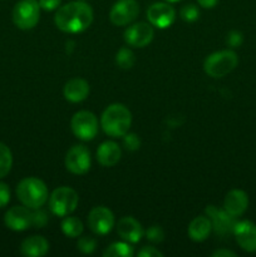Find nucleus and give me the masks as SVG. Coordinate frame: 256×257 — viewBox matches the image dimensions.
<instances>
[{"label":"nucleus","instance_id":"nucleus-1","mask_svg":"<svg viewBox=\"0 0 256 257\" xmlns=\"http://www.w3.org/2000/svg\"><path fill=\"white\" fill-rule=\"evenodd\" d=\"M93 22V9L83 0L70 2L58 8L54 23L58 29L69 34L87 30Z\"/></svg>","mask_w":256,"mask_h":257},{"label":"nucleus","instance_id":"nucleus-2","mask_svg":"<svg viewBox=\"0 0 256 257\" xmlns=\"http://www.w3.org/2000/svg\"><path fill=\"white\" fill-rule=\"evenodd\" d=\"M132 123V114L124 104L114 103L108 105L100 117V125L109 137H123Z\"/></svg>","mask_w":256,"mask_h":257},{"label":"nucleus","instance_id":"nucleus-3","mask_svg":"<svg viewBox=\"0 0 256 257\" xmlns=\"http://www.w3.org/2000/svg\"><path fill=\"white\" fill-rule=\"evenodd\" d=\"M17 196L23 205L35 210L44 206L49 198V192L42 180L37 177H27L18 185Z\"/></svg>","mask_w":256,"mask_h":257},{"label":"nucleus","instance_id":"nucleus-4","mask_svg":"<svg viewBox=\"0 0 256 257\" xmlns=\"http://www.w3.org/2000/svg\"><path fill=\"white\" fill-rule=\"evenodd\" d=\"M238 64V57L233 50L226 49L212 53L206 58L203 70L212 78H222L232 72Z\"/></svg>","mask_w":256,"mask_h":257},{"label":"nucleus","instance_id":"nucleus-5","mask_svg":"<svg viewBox=\"0 0 256 257\" xmlns=\"http://www.w3.org/2000/svg\"><path fill=\"white\" fill-rule=\"evenodd\" d=\"M78 202H79L78 193L72 187L67 186L55 188L49 196V208L53 215L58 217H65L74 212Z\"/></svg>","mask_w":256,"mask_h":257},{"label":"nucleus","instance_id":"nucleus-6","mask_svg":"<svg viewBox=\"0 0 256 257\" xmlns=\"http://www.w3.org/2000/svg\"><path fill=\"white\" fill-rule=\"evenodd\" d=\"M39 18L40 5L37 0H22L13 9V22L22 30L33 29Z\"/></svg>","mask_w":256,"mask_h":257},{"label":"nucleus","instance_id":"nucleus-7","mask_svg":"<svg viewBox=\"0 0 256 257\" xmlns=\"http://www.w3.org/2000/svg\"><path fill=\"white\" fill-rule=\"evenodd\" d=\"M73 135L82 141H92L98 133V119L92 112L79 110L70 120Z\"/></svg>","mask_w":256,"mask_h":257},{"label":"nucleus","instance_id":"nucleus-8","mask_svg":"<svg viewBox=\"0 0 256 257\" xmlns=\"http://www.w3.org/2000/svg\"><path fill=\"white\" fill-rule=\"evenodd\" d=\"M64 165L73 175H85L92 165L89 150L83 145L73 146L65 155Z\"/></svg>","mask_w":256,"mask_h":257},{"label":"nucleus","instance_id":"nucleus-9","mask_svg":"<svg viewBox=\"0 0 256 257\" xmlns=\"http://www.w3.org/2000/svg\"><path fill=\"white\" fill-rule=\"evenodd\" d=\"M140 14V4L137 0H118L109 12L112 24L124 27L131 24Z\"/></svg>","mask_w":256,"mask_h":257},{"label":"nucleus","instance_id":"nucleus-10","mask_svg":"<svg viewBox=\"0 0 256 257\" xmlns=\"http://www.w3.org/2000/svg\"><path fill=\"white\" fill-rule=\"evenodd\" d=\"M88 226L95 235H107L114 227V216L109 208L98 206L88 215Z\"/></svg>","mask_w":256,"mask_h":257},{"label":"nucleus","instance_id":"nucleus-11","mask_svg":"<svg viewBox=\"0 0 256 257\" xmlns=\"http://www.w3.org/2000/svg\"><path fill=\"white\" fill-rule=\"evenodd\" d=\"M155 37V30L150 23L140 22L131 25L124 32V42L130 47L145 48L152 42Z\"/></svg>","mask_w":256,"mask_h":257},{"label":"nucleus","instance_id":"nucleus-12","mask_svg":"<svg viewBox=\"0 0 256 257\" xmlns=\"http://www.w3.org/2000/svg\"><path fill=\"white\" fill-rule=\"evenodd\" d=\"M4 222L9 230L25 231L33 227V211L27 206H14L9 208L4 216Z\"/></svg>","mask_w":256,"mask_h":257},{"label":"nucleus","instance_id":"nucleus-13","mask_svg":"<svg viewBox=\"0 0 256 257\" xmlns=\"http://www.w3.org/2000/svg\"><path fill=\"white\" fill-rule=\"evenodd\" d=\"M147 19L153 27L166 29L175 23L176 10L170 3H155L147 9Z\"/></svg>","mask_w":256,"mask_h":257},{"label":"nucleus","instance_id":"nucleus-14","mask_svg":"<svg viewBox=\"0 0 256 257\" xmlns=\"http://www.w3.org/2000/svg\"><path fill=\"white\" fill-rule=\"evenodd\" d=\"M207 217L211 220L212 223V230H215L218 235H228L233 232V228L236 225V217L227 212L225 208H217L216 206H207L206 208Z\"/></svg>","mask_w":256,"mask_h":257},{"label":"nucleus","instance_id":"nucleus-15","mask_svg":"<svg viewBox=\"0 0 256 257\" xmlns=\"http://www.w3.org/2000/svg\"><path fill=\"white\" fill-rule=\"evenodd\" d=\"M236 242L246 252H256V225L251 221L236 222L233 228Z\"/></svg>","mask_w":256,"mask_h":257},{"label":"nucleus","instance_id":"nucleus-16","mask_svg":"<svg viewBox=\"0 0 256 257\" xmlns=\"http://www.w3.org/2000/svg\"><path fill=\"white\" fill-rule=\"evenodd\" d=\"M117 232L127 242L137 243L143 237L145 231H143L142 225L136 218L131 217V216H125V217H122L118 221Z\"/></svg>","mask_w":256,"mask_h":257},{"label":"nucleus","instance_id":"nucleus-17","mask_svg":"<svg viewBox=\"0 0 256 257\" xmlns=\"http://www.w3.org/2000/svg\"><path fill=\"white\" fill-rule=\"evenodd\" d=\"M248 207V196L245 191L238 190H231L230 192L226 195L225 200H223V208L227 211L230 215L233 217H238V216L243 215L245 211Z\"/></svg>","mask_w":256,"mask_h":257},{"label":"nucleus","instance_id":"nucleus-18","mask_svg":"<svg viewBox=\"0 0 256 257\" xmlns=\"http://www.w3.org/2000/svg\"><path fill=\"white\" fill-rule=\"evenodd\" d=\"M63 94L65 99L72 103L83 102L89 95V84L82 78H73L65 83Z\"/></svg>","mask_w":256,"mask_h":257},{"label":"nucleus","instance_id":"nucleus-19","mask_svg":"<svg viewBox=\"0 0 256 257\" xmlns=\"http://www.w3.org/2000/svg\"><path fill=\"white\" fill-rule=\"evenodd\" d=\"M122 156L120 147L113 141H105L98 147L97 161L103 167H113L117 165Z\"/></svg>","mask_w":256,"mask_h":257},{"label":"nucleus","instance_id":"nucleus-20","mask_svg":"<svg viewBox=\"0 0 256 257\" xmlns=\"http://www.w3.org/2000/svg\"><path fill=\"white\" fill-rule=\"evenodd\" d=\"M49 251V242L43 236H30L20 246V252L27 257H42Z\"/></svg>","mask_w":256,"mask_h":257},{"label":"nucleus","instance_id":"nucleus-21","mask_svg":"<svg viewBox=\"0 0 256 257\" xmlns=\"http://www.w3.org/2000/svg\"><path fill=\"white\" fill-rule=\"evenodd\" d=\"M211 231H212V223L207 216L195 217L188 226V236L195 242H202L207 240Z\"/></svg>","mask_w":256,"mask_h":257},{"label":"nucleus","instance_id":"nucleus-22","mask_svg":"<svg viewBox=\"0 0 256 257\" xmlns=\"http://www.w3.org/2000/svg\"><path fill=\"white\" fill-rule=\"evenodd\" d=\"M133 255H135V250L127 241L112 243L103 251L104 257H132Z\"/></svg>","mask_w":256,"mask_h":257},{"label":"nucleus","instance_id":"nucleus-23","mask_svg":"<svg viewBox=\"0 0 256 257\" xmlns=\"http://www.w3.org/2000/svg\"><path fill=\"white\" fill-rule=\"evenodd\" d=\"M62 231L67 237L75 238L79 237L83 232V223L78 217H69L65 216L62 222Z\"/></svg>","mask_w":256,"mask_h":257},{"label":"nucleus","instance_id":"nucleus-24","mask_svg":"<svg viewBox=\"0 0 256 257\" xmlns=\"http://www.w3.org/2000/svg\"><path fill=\"white\" fill-rule=\"evenodd\" d=\"M115 63L122 69H131L136 63V57L130 48H120L115 54Z\"/></svg>","mask_w":256,"mask_h":257},{"label":"nucleus","instance_id":"nucleus-25","mask_svg":"<svg viewBox=\"0 0 256 257\" xmlns=\"http://www.w3.org/2000/svg\"><path fill=\"white\" fill-rule=\"evenodd\" d=\"M13 166V155L9 147L0 142V178L5 177L10 172Z\"/></svg>","mask_w":256,"mask_h":257},{"label":"nucleus","instance_id":"nucleus-26","mask_svg":"<svg viewBox=\"0 0 256 257\" xmlns=\"http://www.w3.org/2000/svg\"><path fill=\"white\" fill-rule=\"evenodd\" d=\"M182 20L187 23H193L200 18V10H198L197 5L195 4H187L181 9L180 12Z\"/></svg>","mask_w":256,"mask_h":257},{"label":"nucleus","instance_id":"nucleus-27","mask_svg":"<svg viewBox=\"0 0 256 257\" xmlns=\"http://www.w3.org/2000/svg\"><path fill=\"white\" fill-rule=\"evenodd\" d=\"M95 247H97V241L93 237H89V236L80 237L77 242L78 250L82 253H85V255H90V253L94 252Z\"/></svg>","mask_w":256,"mask_h":257},{"label":"nucleus","instance_id":"nucleus-28","mask_svg":"<svg viewBox=\"0 0 256 257\" xmlns=\"http://www.w3.org/2000/svg\"><path fill=\"white\" fill-rule=\"evenodd\" d=\"M123 146L125 147V150L128 151H137L141 147V140L137 135L135 133H125L123 136Z\"/></svg>","mask_w":256,"mask_h":257},{"label":"nucleus","instance_id":"nucleus-29","mask_svg":"<svg viewBox=\"0 0 256 257\" xmlns=\"http://www.w3.org/2000/svg\"><path fill=\"white\" fill-rule=\"evenodd\" d=\"M146 236H147V240L155 243H160L165 240V232H163V230L160 226H151L146 231Z\"/></svg>","mask_w":256,"mask_h":257},{"label":"nucleus","instance_id":"nucleus-30","mask_svg":"<svg viewBox=\"0 0 256 257\" xmlns=\"http://www.w3.org/2000/svg\"><path fill=\"white\" fill-rule=\"evenodd\" d=\"M48 221V216L44 211H42L40 208H35L33 211V227L35 228H42L43 226H45Z\"/></svg>","mask_w":256,"mask_h":257},{"label":"nucleus","instance_id":"nucleus-31","mask_svg":"<svg viewBox=\"0 0 256 257\" xmlns=\"http://www.w3.org/2000/svg\"><path fill=\"white\" fill-rule=\"evenodd\" d=\"M243 42V37L237 30H232L227 35V44L232 48H238Z\"/></svg>","mask_w":256,"mask_h":257},{"label":"nucleus","instance_id":"nucleus-32","mask_svg":"<svg viewBox=\"0 0 256 257\" xmlns=\"http://www.w3.org/2000/svg\"><path fill=\"white\" fill-rule=\"evenodd\" d=\"M10 201V188L7 183L0 182V208L5 207Z\"/></svg>","mask_w":256,"mask_h":257},{"label":"nucleus","instance_id":"nucleus-33","mask_svg":"<svg viewBox=\"0 0 256 257\" xmlns=\"http://www.w3.org/2000/svg\"><path fill=\"white\" fill-rule=\"evenodd\" d=\"M140 257H163V253L152 246H145L138 251Z\"/></svg>","mask_w":256,"mask_h":257},{"label":"nucleus","instance_id":"nucleus-34","mask_svg":"<svg viewBox=\"0 0 256 257\" xmlns=\"http://www.w3.org/2000/svg\"><path fill=\"white\" fill-rule=\"evenodd\" d=\"M62 0H39L40 9L45 10V12H52V10L58 9L60 7Z\"/></svg>","mask_w":256,"mask_h":257},{"label":"nucleus","instance_id":"nucleus-35","mask_svg":"<svg viewBox=\"0 0 256 257\" xmlns=\"http://www.w3.org/2000/svg\"><path fill=\"white\" fill-rule=\"evenodd\" d=\"M212 257H236V253L233 251L226 250V248H220L212 253Z\"/></svg>","mask_w":256,"mask_h":257},{"label":"nucleus","instance_id":"nucleus-36","mask_svg":"<svg viewBox=\"0 0 256 257\" xmlns=\"http://www.w3.org/2000/svg\"><path fill=\"white\" fill-rule=\"evenodd\" d=\"M197 3L203 9H212L217 5L218 0H197Z\"/></svg>","mask_w":256,"mask_h":257},{"label":"nucleus","instance_id":"nucleus-37","mask_svg":"<svg viewBox=\"0 0 256 257\" xmlns=\"http://www.w3.org/2000/svg\"><path fill=\"white\" fill-rule=\"evenodd\" d=\"M166 2L167 3H178V2H181V0H166Z\"/></svg>","mask_w":256,"mask_h":257},{"label":"nucleus","instance_id":"nucleus-38","mask_svg":"<svg viewBox=\"0 0 256 257\" xmlns=\"http://www.w3.org/2000/svg\"><path fill=\"white\" fill-rule=\"evenodd\" d=\"M83 2H84V0H83Z\"/></svg>","mask_w":256,"mask_h":257}]
</instances>
